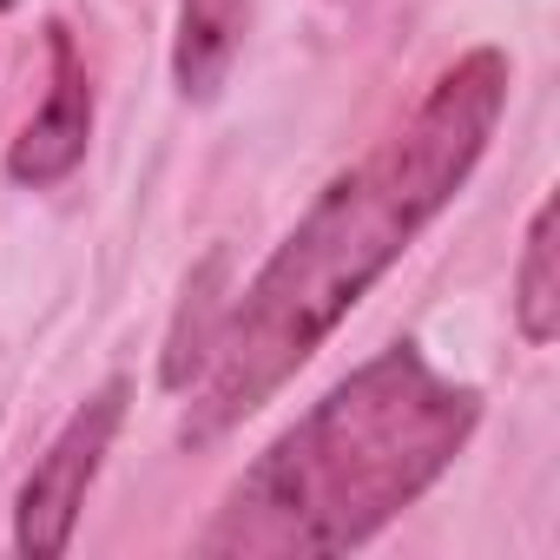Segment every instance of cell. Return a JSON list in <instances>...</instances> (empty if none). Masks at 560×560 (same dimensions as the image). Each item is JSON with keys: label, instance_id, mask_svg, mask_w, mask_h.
<instances>
[{"label": "cell", "instance_id": "obj_1", "mask_svg": "<svg viewBox=\"0 0 560 560\" xmlns=\"http://www.w3.org/2000/svg\"><path fill=\"white\" fill-rule=\"evenodd\" d=\"M501 106L508 60L481 47L429 86V100L396 139H383L311 205V218L257 270L244 304L224 311L198 370L205 383L191 396L185 442H218L324 350V337L370 298V284L416 244V231L462 191V178L494 139Z\"/></svg>", "mask_w": 560, "mask_h": 560}, {"label": "cell", "instance_id": "obj_2", "mask_svg": "<svg viewBox=\"0 0 560 560\" xmlns=\"http://www.w3.org/2000/svg\"><path fill=\"white\" fill-rule=\"evenodd\" d=\"M481 396L429 370L416 343L343 376L298 429H284L231 488L205 553H343L402 514L468 442Z\"/></svg>", "mask_w": 560, "mask_h": 560}, {"label": "cell", "instance_id": "obj_3", "mask_svg": "<svg viewBox=\"0 0 560 560\" xmlns=\"http://www.w3.org/2000/svg\"><path fill=\"white\" fill-rule=\"evenodd\" d=\"M119 422H126V383L93 389V396L67 416V429L54 435V448L34 462V475H27V488H21V527H14L21 553H34V560L67 553L73 521H80V508H86V488H93V475H100V462H106Z\"/></svg>", "mask_w": 560, "mask_h": 560}, {"label": "cell", "instance_id": "obj_4", "mask_svg": "<svg viewBox=\"0 0 560 560\" xmlns=\"http://www.w3.org/2000/svg\"><path fill=\"white\" fill-rule=\"evenodd\" d=\"M86 139H93V93H86V67L73 54V34L54 27V86H47V106L27 119V132L14 139L8 152V178L14 185H60L80 159H86Z\"/></svg>", "mask_w": 560, "mask_h": 560}, {"label": "cell", "instance_id": "obj_5", "mask_svg": "<svg viewBox=\"0 0 560 560\" xmlns=\"http://www.w3.org/2000/svg\"><path fill=\"white\" fill-rule=\"evenodd\" d=\"M250 21V0H178V47H172V73L185 86V100H211L237 60Z\"/></svg>", "mask_w": 560, "mask_h": 560}, {"label": "cell", "instance_id": "obj_6", "mask_svg": "<svg viewBox=\"0 0 560 560\" xmlns=\"http://www.w3.org/2000/svg\"><path fill=\"white\" fill-rule=\"evenodd\" d=\"M553 198L534 211L527 224V250H521V277H514V317L527 343H553L560 337V244H553Z\"/></svg>", "mask_w": 560, "mask_h": 560}, {"label": "cell", "instance_id": "obj_7", "mask_svg": "<svg viewBox=\"0 0 560 560\" xmlns=\"http://www.w3.org/2000/svg\"><path fill=\"white\" fill-rule=\"evenodd\" d=\"M0 8H14V0H0Z\"/></svg>", "mask_w": 560, "mask_h": 560}]
</instances>
